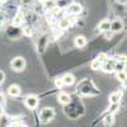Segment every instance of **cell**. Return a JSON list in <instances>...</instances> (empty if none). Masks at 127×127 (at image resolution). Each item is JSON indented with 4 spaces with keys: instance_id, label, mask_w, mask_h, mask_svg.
Segmentation results:
<instances>
[{
    "instance_id": "6da1fadb",
    "label": "cell",
    "mask_w": 127,
    "mask_h": 127,
    "mask_svg": "<svg viewBox=\"0 0 127 127\" xmlns=\"http://www.w3.org/2000/svg\"><path fill=\"white\" fill-rule=\"evenodd\" d=\"M54 117H55V111L52 109V108H48V107L43 108V109L41 111V113H39V120H41L42 123L50 122Z\"/></svg>"
},
{
    "instance_id": "7a4b0ae2",
    "label": "cell",
    "mask_w": 127,
    "mask_h": 127,
    "mask_svg": "<svg viewBox=\"0 0 127 127\" xmlns=\"http://www.w3.org/2000/svg\"><path fill=\"white\" fill-rule=\"evenodd\" d=\"M10 66H12V69L14 71H23L24 67H26V61H24L23 57H20V56L14 57L12 60V62H10Z\"/></svg>"
},
{
    "instance_id": "3957f363",
    "label": "cell",
    "mask_w": 127,
    "mask_h": 127,
    "mask_svg": "<svg viewBox=\"0 0 127 127\" xmlns=\"http://www.w3.org/2000/svg\"><path fill=\"white\" fill-rule=\"evenodd\" d=\"M83 12V8L80 4H76V3H74V4H70L66 9V13L67 14H74V15H79L80 13Z\"/></svg>"
},
{
    "instance_id": "277c9868",
    "label": "cell",
    "mask_w": 127,
    "mask_h": 127,
    "mask_svg": "<svg viewBox=\"0 0 127 127\" xmlns=\"http://www.w3.org/2000/svg\"><path fill=\"white\" fill-rule=\"evenodd\" d=\"M114 66H116V60H105L102 65V70L104 72H112L114 71Z\"/></svg>"
},
{
    "instance_id": "5b68a950",
    "label": "cell",
    "mask_w": 127,
    "mask_h": 127,
    "mask_svg": "<svg viewBox=\"0 0 127 127\" xmlns=\"http://www.w3.org/2000/svg\"><path fill=\"white\" fill-rule=\"evenodd\" d=\"M123 29V22L121 19H114L112 20L111 23V31L113 32V33H117V32H121Z\"/></svg>"
},
{
    "instance_id": "8992f818",
    "label": "cell",
    "mask_w": 127,
    "mask_h": 127,
    "mask_svg": "<svg viewBox=\"0 0 127 127\" xmlns=\"http://www.w3.org/2000/svg\"><path fill=\"white\" fill-rule=\"evenodd\" d=\"M26 105L28 108L31 109H34L37 105H38V99L37 97H34V95H29V97L26 98Z\"/></svg>"
},
{
    "instance_id": "52a82bcc",
    "label": "cell",
    "mask_w": 127,
    "mask_h": 127,
    "mask_svg": "<svg viewBox=\"0 0 127 127\" xmlns=\"http://www.w3.org/2000/svg\"><path fill=\"white\" fill-rule=\"evenodd\" d=\"M74 45H75L78 48H83L87 46V38L84 36H76L75 39H74Z\"/></svg>"
},
{
    "instance_id": "ba28073f",
    "label": "cell",
    "mask_w": 127,
    "mask_h": 127,
    "mask_svg": "<svg viewBox=\"0 0 127 127\" xmlns=\"http://www.w3.org/2000/svg\"><path fill=\"white\" fill-rule=\"evenodd\" d=\"M71 23H72L71 18H69V17H64V18H61V19H60V22H59V27H60L61 29H66V28H69V27L71 26Z\"/></svg>"
},
{
    "instance_id": "9c48e42d",
    "label": "cell",
    "mask_w": 127,
    "mask_h": 127,
    "mask_svg": "<svg viewBox=\"0 0 127 127\" xmlns=\"http://www.w3.org/2000/svg\"><path fill=\"white\" fill-rule=\"evenodd\" d=\"M111 20L109 19H103L102 22L98 24V28H99V31H102V32H107V31H111Z\"/></svg>"
},
{
    "instance_id": "30bf717a",
    "label": "cell",
    "mask_w": 127,
    "mask_h": 127,
    "mask_svg": "<svg viewBox=\"0 0 127 127\" xmlns=\"http://www.w3.org/2000/svg\"><path fill=\"white\" fill-rule=\"evenodd\" d=\"M121 98H122V92L121 90H117V92H114V93H112L109 95V103L111 104L112 103H120Z\"/></svg>"
},
{
    "instance_id": "8fae6325",
    "label": "cell",
    "mask_w": 127,
    "mask_h": 127,
    "mask_svg": "<svg viewBox=\"0 0 127 127\" xmlns=\"http://www.w3.org/2000/svg\"><path fill=\"white\" fill-rule=\"evenodd\" d=\"M57 99L61 104H70V102H71V97L67 93H60Z\"/></svg>"
},
{
    "instance_id": "7c38bea8",
    "label": "cell",
    "mask_w": 127,
    "mask_h": 127,
    "mask_svg": "<svg viewBox=\"0 0 127 127\" xmlns=\"http://www.w3.org/2000/svg\"><path fill=\"white\" fill-rule=\"evenodd\" d=\"M8 93H9L10 97H18L20 94V88L18 85H10L8 88Z\"/></svg>"
},
{
    "instance_id": "4fadbf2b",
    "label": "cell",
    "mask_w": 127,
    "mask_h": 127,
    "mask_svg": "<svg viewBox=\"0 0 127 127\" xmlns=\"http://www.w3.org/2000/svg\"><path fill=\"white\" fill-rule=\"evenodd\" d=\"M62 80H64L65 85H71V84H74V81H75V76H74L72 74H66V75L62 76Z\"/></svg>"
},
{
    "instance_id": "5bb4252c",
    "label": "cell",
    "mask_w": 127,
    "mask_h": 127,
    "mask_svg": "<svg viewBox=\"0 0 127 127\" xmlns=\"http://www.w3.org/2000/svg\"><path fill=\"white\" fill-rule=\"evenodd\" d=\"M113 122H114V117H113V114H112V113H108V114L104 117V120H103V123H104V126H105V127L112 126V125H113Z\"/></svg>"
},
{
    "instance_id": "9a60e30c",
    "label": "cell",
    "mask_w": 127,
    "mask_h": 127,
    "mask_svg": "<svg viewBox=\"0 0 127 127\" xmlns=\"http://www.w3.org/2000/svg\"><path fill=\"white\" fill-rule=\"evenodd\" d=\"M102 65L103 64L99 61V60H93L92 61V64H90V67H92V70H99V69H102Z\"/></svg>"
},
{
    "instance_id": "2e32d148",
    "label": "cell",
    "mask_w": 127,
    "mask_h": 127,
    "mask_svg": "<svg viewBox=\"0 0 127 127\" xmlns=\"http://www.w3.org/2000/svg\"><path fill=\"white\" fill-rule=\"evenodd\" d=\"M126 67V62H121V61H116V66H114V71L116 72H120L123 71Z\"/></svg>"
},
{
    "instance_id": "e0dca14e",
    "label": "cell",
    "mask_w": 127,
    "mask_h": 127,
    "mask_svg": "<svg viewBox=\"0 0 127 127\" xmlns=\"http://www.w3.org/2000/svg\"><path fill=\"white\" fill-rule=\"evenodd\" d=\"M23 23V15L22 14H17L14 18H13V24L15 26V27H18V26H20Z\"/></svg>"
},
{
    "instance_id": "ac0fdd59",
    "label": "cell",
    "mask_w": 127,
    "mask_h": 127,
    "mask_svg": "<svg viewBox=\"0 0 127 127\" xmlns=\"http://www.w3.org/2000/svg\"><path fill=\"white\" fill-rule=\"evenodd\" d=\"M117 79L120 80V81H123V80H126L127 79V72L123 70V71H120V72H117Z\"/></svg>"
},
{
    "instance_id": "d6986e66",
    "label": "cell",
    "mask_w": 127,
    "mask_h": 127,
    "mask_svg": "<svg viewBox=\"0 0 127 127\" xmlns=\"http://www.w3.org/2000/svg\"><path fill=\"white\" fill-rule=\"evenodd\" d=\"M55 85L60 89V88H62L65 84H64V80H62V78H57L56 80H55Z\"/></svg>"
},
{
    "instance_id": "ffe728a7",
    "label": "cell",
    "mask_w": 127,
    "mask_h": 127,
    "mask_svg": "<svg viewBox=\"0 0 127 127\" xmlns=\"http://www.w3.org/2000/svg\"><path fill=\"white\" fill-rule=\"evenodd\" d=\"M118 107H120V103H112V105H111V108H109V111H108V112L113 114L116 111H117V108H118Z\"/></svg>"
},
{
    "instance_id": "44dd1931",
    "label": "cell",
    "mask_w": 127,
    "mask_h": 127,
    "mask_svg": "<svg viewBox=\"0 0 127 127\" xmlns=\"http://www.w3.org/2000/svg\"><path fill=\"white\" fill-rule=\"evenodd\" d=\"M97 60H99V61L103 64L105 60H108V56H107V54H99V55L97 56Z\"/></svg>"
},
{
    "instance_id": "7402d4cb",
    "label": "cell",
    "mask_w": 127,
    "mask_h": 127,
    "mask_svg": "<svg viewBox=\"0 0 127 127\" xmlns=\"http://www.w3.org/2000/svg\"><path fill=\"white\" fill-rule=\"evenodd\" d=\"M116 61H121V62H127V57L125 55H118L116 56Z\"/></svg>"
},
{
    "instance_id": "603a6c76",
    "label": "cell",
    "mask_w": 127,
    "mask_h": 127,
    "mask_svg": "<svg viewBox=\"0 0 127 127\" xmlns=\"http://www.w3.org/2000/svg\"><path fill=\"white\" fill-rule=\"evenodd\" d=\"M4 79H5V74H4V71H3V70H0V85L3 84Z\"/></svg>"
},
{
    "instance_id": "cb8c5ba5",
    "label": "cell",
    "mask_w": 127,
    "mask_h": 127,
    "mask_svg": "<svg viewBox=\"0 0 127 127\" xmlns=\"http://www.w3.org/2000/svg\"><path fill=\"white\" fill-rule=\"evenodd\" d=\"M22 1H23V5H28V6L33 5V0H22Z\"/></svg>"
},
{
    "instance_id": "d4e9b609",
    "label": "cell",
    "mask_w": 127,
    "mask_h": 127,
    "mask_svg": "<svg viewBox=\"0 0 127 127\" xmlns=\"http://www.w3.org/2000/svg\"><path fill=\"white\" fill-rule=\"evenodd\" d=\"M4 20H5V15H4L3 12H0V26L4 23Z\"/></svg>"
},
{
    "instance_id": "484cf974",
    "label": "cell",
    "mask_w": 127,
    "mask_h": 127,
    "mask_svg": "<svg viewBox=\"0 0 127 127\" xmlns=\"http://www.w3.org/2000/svg\"><path fill=\"white\" fill-rule=\"evenodd\" d=\"M24 34H27V36H31V34H32V31H31L29 28H24Z\"/></svg>"
},
{
    "instance_id": "4316f807",
    "label": "cell",
    "mask_w": 127,
    "mask_h": 127,
    "mask_svg": "<svg viewBox=\"0 0 127 127\" xmlns=\"http://www.w3.org/2000/svg\"><path fill=\"white\" fill-rule=\"evenodd\" d=\"M12 127H28V126H26V125H23V123H14Z\"/></svg>"
},
{
    "instance_id": "83f0119b",
    "label": "cell",
    "mask_w": 127,
    "mask_h": 127,
    "mask_svg": "<svg viewBox=\"0 0 127 127\" xmlns=\"http://www.w3.org/2000/svg\"><path fill=\"white\" fill-rule=\"evenodd\" d=\"M3 113H4V111H3V107H1V105H0V118L3 117Z\"/></svg>"
},
{
    "instance_id": "f1b7e54d",
    "label": "cell",
    "mask_w": 127,
    "mask_h": 127,
    "mask_svg": "<svg viewBox=\"0 0 127 127\" xmlns=\"http://www.w3.org/2000/svg\"><path fill=\"white\" fill-rule=\"evenodd\" d=\"M122 84H123V88H126V89H127V79H126V80H123V81H122Z\"/></svg>"
},
{
    "instance_id": "f546056e",
    "label": "cell",
    "mask_w": 127,
    "mask_h": 127,
    "mask_svg": "<svg viewBox=\"0 0 127 127\" xmlns=\"http://www.w3.org/2000/svg\"><path fill=\"white\" fill-rule=\"evenodd\" d=\"M117 1H118V4H126L127 0H117Z\"/></svg>"
},
{
    "instance_id": "4dcf8cb0",
    "label": "cell",
    "mask_w": 127,
    "mask_h": 127,
    "mask_svg": "<svg viewBox=\"0 0 127 127\" xmlns=\"http://www.w3.org/2000/svg\"><path fill=\"white\" fill-rule=\"evenodd\" d=\"M3 98H4V97H3V94H1V93H0V103H1V102H3Z\"/></svg>"
}]
</instances>
